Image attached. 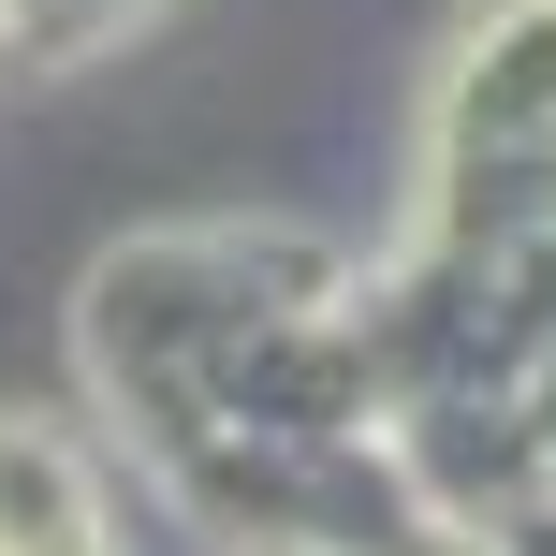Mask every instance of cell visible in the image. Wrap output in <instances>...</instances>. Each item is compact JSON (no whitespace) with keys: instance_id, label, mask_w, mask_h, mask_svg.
Here are the masks:
<instances>
[{"instance_id":"1","label":"cell","mask_w":556,"mask_h":556,"mask_svg":"<svg viewBox=\"0 0 556 556\" xmlns=\"http://www.w3.org/2000/svg\"><path fill=\"white\" fill-rule=\"evenodd\" d=\"M0 556H132L117 469L59 410H15V395H0Z\"/></svg>"}]
</instances>
